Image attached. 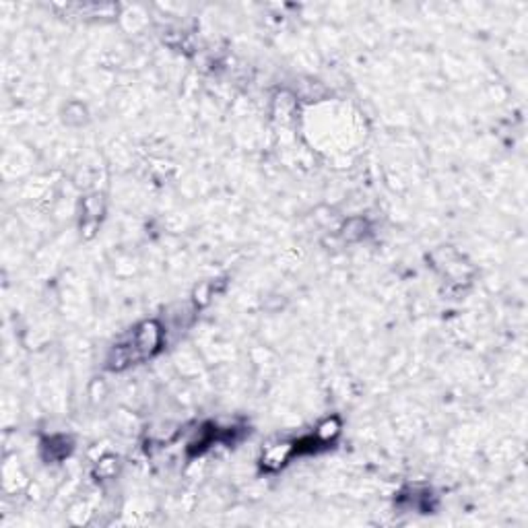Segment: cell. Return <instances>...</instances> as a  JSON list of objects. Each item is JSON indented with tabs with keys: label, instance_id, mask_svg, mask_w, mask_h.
<instances>
[{
	"label": "cell",
	"instance_id": "obj_1",
	"mask_svg": "<svg viewBox=\"0 0 528 528\" xmlns=\"http://www.w3.org/2000/svg\"><path fill=\"white\" fill-rule=\"evenodd\" d=\"M128 341H130V345L135 347L139 359H147V357H151V355L159 349V345H161V341H163V330H161V326H159L157 322L149 320V322H143V324L128 336Z\"/></svg>",
	"mask_w": 528,
	"mask_h": 528
},
{
	"label": "cell",
	"instance_id": "obj_2",
	"mask_svg": "<svg viewBox=\"0 0 528 528\" xmlns=\"http://www.w3.org/2000/svg\"><path fill=\"white\" fill-rule=\"evenodd\" d=\"M297 452V446L291 444V441H279V444H273L264 450L262 454V466L268 468V470H277L281 468L293 454Z\"/></svg>",
	"mask_w": 528,
	"mask_h": 528
},
{
	"label": "cell",
	"instance_id": "obj_3",
	"mask_svg": "<svg viewBox=\"0 0 528 528\" xmlns=\"http://www.w3.org/2000/svg\"><path fill=\"white\" fill-rule=\"evenodd\" d=\"M338 431H341L338 419H336V417H328L326 421H322V423L318 425L314 437L318 439V444H328V441H332V439L338 435Z\"/></svg>",
	"mask_w": 528,
	"mask_h": 528
},
{
	"label": "cell",
	"instance_id": "obj_4",
	"mask_svg": "<svg viewBox=\"0 0 528 528\" xmlns=\"http://www.w3.org/2000/svg\"><path fill=\"white\" fill-rule=\"evenodd\" d=\"M118 460L116 458H104L100 464H97V474L100 477H112L116 470H118Z\"/></svg>",
	"mask_w": 528,
	"mask_h": 528
}]
</instances>
